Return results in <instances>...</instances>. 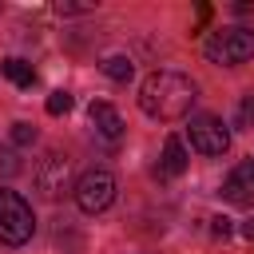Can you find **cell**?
<instances>
[{
  "mask_svg": "<svg viewBox=\"0 0 254 254\" xmlns=\"http://www.w3.org/2000/svg\"><path fill=\"white\" fill-rule=\"evenodd\" d=\"M36 187L48 194V198H60L67 187H71V171H67V159L64 155H44L40 167H36Z\"/></svg>",
  "mask_w": 254,
  "mask_h": 254,
  "instance_id": "6",
  "label": "cell"
},
{
  "mask_svg": "<svg viewBox=\"0 0 254 254\" xmlns=\"http://www.w3.org/2000/svg\"><path fill=\"white\" fill-rule=\"evenodd\" d=\"M238 127H254V95H242V103H238Z\"/></svg>",
  "mask_w": 254,
  "mask_h": 254,
  "instance_id": "16",
  "label": "cell"
},
{
  "mask_svg": "<svg viewBox=\"0 0 254 254\" xmlns=\"http://www.w3.org/2000/svg\"><path fill=\"white\" fill-rule=\"evenodd\" d=\"M0 71H4V79H12L16 87H32V83H36L32 64H24V60H16V56H12V60H4V64H0Z\"/></svg>",
  "mask_w": 254,
  "mask_h": 254,
  "instance_id": "9",
  "label": "cell"
},
{
  "mask_svg": "<svg viewBox=\"0 0 254 254\" xmlns=\"http://www.w3.org/2000/svg\"><path fill=\"white\" fill-rule=\"evenodd\" d=\"M99 67H103V75H107V79H115V83H127V79L135 75V64H131L127 56H107Z\"/></svg>",
  "mask_w": 254,
  "mask_h": 254,
  "instance_id": "10",
  "label": "cell"
},
{
  "mask_svg": "<svg viewBox=\"0 0 254 254\" xmlns=\"http://www.w3.org/2000/svg\"><path fill=\"white\" fill-rule=\"evenodd\" d=\"M32 230H36L32 206H28L16 190L0 187V242H4V246H24V242L32 238Z\"/></svg>",
  "mask_w": 254,
  "mask_h": 254,
  "instance_id": "3",
  "label": "cell"
},
{
  "mask_svg": "<svg viewBox=\"0 0 254 254\" xmlns=\"http://www.w3.org/2000/svg\"><path fill=\"white\" fill-rule=\"evenodd\" d=\"M87 115H91V127H95L103 139H119V135H123V119H119V111H115L111 103L95 99V103L87 107Z\"/></svg>",
  "mask_w": 254,
  "mask_h": 254,
  "instance_id": "8",
  "label": "cell"
},
{
  "mask_svg": "<svg viewBox=\"0 0 254 254\" xmlns=\"http://www.w3.org/2000/svg\"><path fill=\"white\" fill-rule=\"evenodd\" d=\"M222 198H226V202H238V206H250V202H254V190L242 187V183H234V179H226V183H222Z\"/></svg>",
  "mask_w": 254,
  "mask_h": 254,
  "instance_id": "11",
  "label": "cell"
},
{
  "mask_svg": "<svg viewBox=\"0 0 254 254\" xmlns=\"http://www.w3.org/2000/svg\"><path fill=\"white\" fill-rule=\"evenodd\" d=\"M187 135H190V147L198 155H222L230 147V127L218 115H190Z\"/></svg>",
  "mask_w": 254,
  "mask_h": 254,
  "instance_id": "5",
  "label": "cell"
},
{
  "mask_svg": "<svg viewBox=\"0 0 254 254\" xmlns=\"http://www.w3.org/2000/svg\"><path fill=\"white\" fill-rule=\"evenodd\" d=\"M230 179H234V183H242V187H250V190H254V159H242V163H238V167H234V171H230Z\"/></svg>",
  "mask_w": 254,
  "mask_h": 254,
  "instance_id": "14",
  "label": "cell"
},
{
  "mask_svg": "<svg viewBox=\"0 0 254 254\" xmlns=\"http://www.w3.org/2000/svg\"><path fill=\"white\" fill-rule=\"evenodd\" d=\"M238 234H242V238H250V242H254V214H250V218H242V222H238Z\"/></svg>",
  "mask_w": 254,
  "mask_h": 254,
  "instance_id": "19",
  "label": "cell"
},
{
  "mask_svg": "<svg viewBox=\"0 0 254 254\" xmlns=\"http://www.w3.org/2000/svg\"><path fill=\"white\" fill-rule=\"evenodd\" d=\"M194 99H198L194 79L183 75V71H171V67L151 71L139 83V107H143V115H151L159 123H175V119L190 115V103Z\"/></svg>",
  "mask_w": 254,
  "mask_h": 254,
  "instance_id": "1",
  "label": "cell"
},
{
  "mask_svg": "<svg viewBox=\"0 0 254 254\" xmlns=\"http://www.w3.org/2000/svg\"><path fill=\"white\" fill-rule=\"evenodd\" d=\"M71 111V95L67 91H52L48 95V115H67Z\"/></svg>",
  "mask_w": 254,
  "mask_h": 254,
  "instance_id": "12",
  "label": "cell"
},
{
  "mask_svg": "<svg viewBox=\"0 0 254 254\" xmlns=\"http://www.w3.org/2000/svg\"><path fill=\"white\" fill-rule=\"evenodd\" d=\"M187 163H190V155H187L183 139H179V135H167L163 159H159V175H163V179H179V175L187 171Z\"/></svg>",
  "mask_w": 254,
  "mask_h": 254,
  "instance_id": "7",
  "label": "cell"
},
{
  "mask_svg": "<svg viewBox=\"0 0 254 254\" xmlns=\"http://www.w3.org/2000/svg\"><path fill=\"white\" fill-rule=\"evenodd\" d=\"M210 230H214V238H226V234L234 230V222H230L226 214H214V218H210Z\"/></svg>",
  "mask_w": 254,
  "mask_h": 254,
  "instance_id": "17",
  "label": "cell"
},
{
  "mask_svg": "<svg viewBox=\"0 0 254 254\" xmlns=\"http://www.w3.org/2000/svg\"><path fill=\"white\" fill-rule=\"evenodd\" d=\"M202 56L218 67H234V64H246L254 56V28H218L206 44H202Z\"/></svg>",
  "mask_w": 254,
  "mask_h": 254,
  "instance_id": "2",
  "label": "cell"
},
{
  "mask_svg": "<svg viewBox=\"0 0 254 254\" xmlns=\"http://www.w3.org/2000/svg\"><path fill=\"white\" fill-rule=\"evenodd\" d=\"M71 194H75V206L83 214H99V210H107L115 202V175L103 171V167H91V171H83L75 179Z\"/></svg>",
  "mask_w": 254,
  "mask_h": 254,
  "instance_id": "4",
  "label": "cell"
},
{
  "mask_svg": "<svg viewBox=\"0 0 254 254\" xmlns=\"http://www.w3.org/2000/svg\"><path fill=\"white\" fill-rule=\"evenodd\" d=\"M56 12H60V16H75V12H91V4H64V0H60Z\"/></svg>",
  "mask_w": 254,
  "mask_h": 254,
  "instance_id": "18",
  "label": "cell"
},
{
  "mask_svg": "<svg viewBox=\"0 0 254 254\" xmlns=\"http://www.w3.org/2000/svg\"><path fill=\"white\" fill-rule=\"evenodd\" d=\"M12 175H20V159L16 151H0V179H12Z\"/></svg>",
  "mask_w": 254,
  "mask_h": 254,
  "instance_id": "15",
  "label": "cell"
},
{
  "mask_svg": "<svg viewBox=\"0 0 254 254\" xmlns=\"http://www.w3.org/2000/svg\"><path fill=\"white\" fill-rule=\"evenodd\" d=\"M12 143L16 147H32L36 143V127L32 123H12Z\"/></svg>",
  "mask_w": 254,
  "mask_h": 254,
  "instance_id": "13",
  "label": "cell"
}]
</instances>
